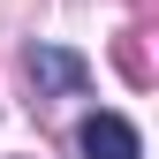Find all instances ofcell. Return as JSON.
Instances as JSON below:
<instances>
[{
  "mask_svg": "<svg viewBox=\"0 0 159 159\" xmlns=\"http://www.w3.org/2000/svg\"><path fill=\"white\" fill-rule=\"evenodd\" d=\"M30 76H38V84H53V91H76V84H84V61L61 53V46H38V53H30Z\"/></svg>",
  "mask_w": 159,
  "mask_h": 159,
  "instance_id": "cell-2",
  "label": "cell"
},
{
  "mask_svg": "<svg viewBox=\"0 0 159 159\" xmlns=\"http://www.w3.org/2000/svg\"><path fill=\"white\" fill-rule=\"evenodd\" d=\"M76 144H84V159H144V136H136L121 114H91V121L76 129Z\"/></svg>",
  "mask_w": 159,
  "mask_h": 159,
  "instance_id": "cell-1",
  "label": "cell"
}]
</instances>
